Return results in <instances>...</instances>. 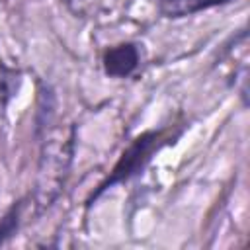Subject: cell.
<instances>
[{
    "instance_id": "cell-2",
    "label": "cell",
    "mask_w": 250,
    "mask_h": 250,
    "mask_svg": "<svg viewBox=\"0 0 250 250\" xmlns=\"http://www.w3.org/2000/svg\"><path fill=\"white\" fill-rule=\"evenodd\" d=\"M139 64V51L131 43H121L105 51L104 55V68L109 76L123 78L129 76Z\"/></svg>"
},
{
    "instance_id": "cell-1",
    "label": "cell",
    "mask_w": 250,
    "mask_h": 250,
    "mask_svg": "<svg viewBox=\"0 0 250 250\" xmlns=\"http://www.w3.org/2000/svg\"><path fill=\"white\" fill-rule=\"evenodd\" d=\"M72 158V133L64 129H55L41 150L37 189L35 197L41 207H47L61 191L68 166Z\"/></svg>"
},
{
    "instance_id": "cell-4",
    "label": "cell",
    "mask_w": 250,
    "mask_h": 250,
    "mask_svg": "<svg viewBox=\"0 0 250 250\" xmlns=\"http://www.w3.org/2000/svg\"><path fill=\"white\" fill-rule=\"evenodd\" d=\"M225 2L229 0H160L158 8L166 18H184Z\"/></svg>"
},
{
    "instance_id": "cell-3",
    "label": "cell",
    "mask_w": 250,
    "mask_h": 250,
    "mask_svg": "<svg viewBox=\"0 0 250 250\" xmlns=\"http://www.w3.org/2000/svg\"><path fill=\"white\" fill-rule=\"evenodd\" d=\"M152 146H154V137H152V135H145V137L137 139V141L133 143V146L123 154L121 162L115 166L111 182L123 180V178H127L129 174H133V172L148 158V154L152 152Z\"/></svg>"
}]
</instances>
